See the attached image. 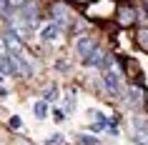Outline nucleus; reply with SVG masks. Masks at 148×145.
Here are the masks:
<instances>
[{
	"mask_svg": "<svg viewBox=\"0 0 148 145\" xmlns=\"http://www.w3.org/2000/svg\"><path fill=\"white\" fill-rule=\"evenodd\" d=\"M136 20H138V8H136V3L121 0L116 5V23L121 25V28H131Z\"/></svg>",
	"mask_w": 148,
	"mask_h": 145,
	"instance_id": "f257e3e1",
	"label": "nucleus"
},
{
	"mask_svg": "<svg viewBox=\"0 0 148 145\" xmlns=\"http://www.w3.org/2000/svg\"><path fill=\"white\" fill-rule=\"evenodd\" d=\"M125 105H128V110H140L146 105V88L140 83L128 85V90H125Z\"/></svg>",
	"mask_w": 148,
	"mask_h": 145,
	"instance_id": "f03ea898",
	"label": "nucleus"
},
{
	"mask_svg": "<svg viewBox=\"0 0 148 145\" xmlns=\"http://www.w3.org/2000/svg\"><path fill=\"white\" fill-rule=\"evenodd\" d=\"M103 88H106V93L108 95H113V98H118V95H123V83H121V75H118L116 70H106L103 73Z\"/></svg>",
	"mask_w": 148,
	"mask_h": 145,
	"instance_id": "7ed1b4c3",
	"label": "nucleus"
},
{
	"mask_svg": "<svg viewBox=\"0 0 148 145\" xmlns=\"http://www.w3.org/2000/svg\"><path fill=\"white\" fill-rule=\"evenodd\" d=\"M60 33H63L60 25H55L53 20H48V23H43V28L38 30V38L50 45V43H58V40H60Z\"/></svg>",
	"mask_w": 148,
	"mask_h": 145,
	"instance_id": "20e7f679",
	"label": "nucleus"
},
{
	"mask_svg": "<svg viewBox=\"0 0 148 145\" xmlns=\"http://www.w3.org/2000/svg\"><path fill=\"white\" fill-rule=\"evenodd\" d=\"M50 18H53L55 25H60L63 30H68V28H73V20H70V13L65 5H60V3H55L53 8H50Z\"/></svg>",
	"mask_w": 148,
	"mask_h": 145,
	"instance_id": "39448f33",
	"label": "nucleus"
},
{
	"mask_svg": "<svg viewBox=\"0 0 148 145\" xmlns=\"http://www.w3.org/2000/svg\"><path fill=\"white\" fill-rule=\"evenodd\" d=\"M133 143L136 145H148V120L143 115L133 118Z\"/></svg>",
	"mask_w": 148,
	"mask_h": 145,
	"instance_id": "423d86ee",
	"label": "nucleus"
},
{
	"mask_svg": "<svg viewBox=\"0 0 148 145\" xmlns=\"http://www.w3.org/2000/svg\"><path fill=\"white\" fill-rule=\"evenodd\" d=\"M95 50H98V43H95V38L93 35H80L78 40H75V53L86 60L88 55H93Z\"/></svg>",
	"mask_w": 148,
	"mask_h": 145,
	"instance_id": "0eeeda50",
	"label": "nucleus"
},
{
	"mask_svg": "<svg viewBox=\"0 0 148 145\" xmlns=\"http://www.w3.org/2000/svg\"><path fill=\"white\" fill-rule=\"evenodd\" d=\"M83 63H86L88 68H106V65H108V53L98 48V50H95L93 55H88V58H86Z\"/></svg>",
	"mask_w": 148,
	"mask_h": 145,
	"instance_id": "6e6552de",
	"label": "nucleus"
},
{
	"mask_svg": "<svg viewBox=\"0 0 148 145\" xmlns=\"http://www.w3.org/2000/svg\"><path fill=\"white\" fill-rule=\"evenodd\" d=\"M43 100H45V103H58V100H60V90H58V85L45 88V90H43Z\"/></svg>",
	"mask_w": 148,
	"mask_h": 145,
	"instance_id": "1a4fd4ad",
	"label": "nucleus"
},
{
	"mask_svg": "<svg viewBox=\"0 0 148 145\" xmlns=\"http://www.w3.org/2000/svg\"><path fill=\"white\" fill-rule=\"evenodd\" d=\"M33 113H35L38 120L48 118V103H45V100H35V103H33Z\"/></svg>",
	"mask_w": 148,
	"mask_h": 145,
	"instance_id": "9d476101",
	"label": "nucleus"
},
{
	"mask_svg": "<svg viewBox=\"0 0 148 145\" xmlns=\"http://www.w3.org/2000/svg\"><path fill=\"white\" fill-rule=\"evenodd\" d=\"M136 45H138L140 50H148V28H140V30L136 33Z\"/></svg>",
	"mask_w": 148,
	"mask_h": 145,
	"instance_id": "9b49d317",
	"label": "nucleus"
},
{
	"mask_svg": "<svg viewBox=\"0 0 148 145\" xmlns=\"http://www.w3.org/2000/svg\"><path fill=\"white\" fill-rule=\"evenodd\" d=\"M63 105H65V110H75V105H78V98H75V90H65V95H63Z\"/></svg>",
	"mask_w": 148,
	"mask_h": 145,
	"instance_id": "f8f14e48",
	"label": "nucleus"
},
{
	"mask_svg": "<svg viewBox=\"0 0 148 145\" xmlns=\"http://www.w3.org/2000/svg\"><path fill=\"white\" fill-rule=\"evenodd\" d=\"M45 145H65V138H63L60 133H50V135L45 138Z\"/></svg>",
	"mask_w": 148,
	"mask_h": 145,
	"instance_id": "ddd939ff",
	"label": "nucleus"
},
{
	"mask_svg": "<svg viewBox=\"0 0 148 145\" xmlns=\"http://www.w3.org/2000/svg\"><path fill=\"white\" fill-rule=\"evenodd\" d=\"M78 145H98V138H90V135H78L75 138Z\"/></svg>",
	"mask_w": 148,
	"mask_h": 145,
	"instance_id": "4468645a",
	"label": "nucleus"
},
{
	"mask_svg": "<svg viewBox=\"0 0 148 145\" xmlns=\"http://www.w3.org/2000/svg\"><path fill=\"white\" fill-rule=\"evenodd\" d=\"M8 125H10L13 130H20V125H23V123H20V118H18V115H13V118L8 120Z\"/></svg>",
	"mask_w": 148,
	"mask_h": 145,
	"instance_id": "2eb2a0df",
	"label": "nucleus"
},
{
	"mask_svg": "<svg viewBox=\"0 0 148 145\" xmlns=\"http://www.w3.org/2000/svg\"><path fill=\"white\" fill-rule=\"evenodd\" d=\"M53 120L63 123V120H65V113H63V110H58V108H55V110H53Z\"/></svg>",
	"mask_w": 148,
	"mask_h": 145,
	"instance_id": "dca6fc26",
	"label": "nucleus"
},
{
	"mask_svg": "<svg viewBox=\"0 0 148 145\" xmlns=\"http://www.w3.org/2000/svg\"><path fill=\"white\" fill-rule=\"evenodd\" d=\"M73 3H78V5H88V3H93V0H73Z\"/></svg>",
	"mask_w": 148,
	"mask_h": 145,
	"instance_id": "f3484780",
	"label": "nucleus"
},
{
	"mask_svg": "<svg viewBox=\"0 0 148 145\" xmlns=\"http://www.w3.org/2000/svg\"><path fill=\"white\" fill-rule=\"evenodd\" d=\"M146 5H148V0H146Z\"/></svg>",
	"mask_w": 148,
	"mask_h": 145,
	"instance_id": "a211bd4d",
	"label": "nucleus"
}]
</instances>
